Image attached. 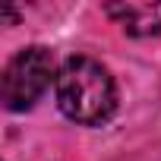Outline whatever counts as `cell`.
Returning a JSON list of instances; mask_svg holds the SVG:
<instances>
[{"instance_id": "3", "label": "cell", "mask_w": 161, "mask_h": 161, "mask_svg": "<svg viewBox=\"0 0 161 161\" xmlns=\"http://www.w3.org/2000/svg\"><path fill=\"white\" fill-rule=\"evenodd\" d=\"M104 13L123 25L133 38H148L161 32V0H120V3H104Z\"/></svg>"}, {"instance_id": "1", "label": "cell", "mask_w": 161, "mask_h": 161, "mask_svg": "<svg viewBox=\"0 0 161 161\" xmlns=\"http://www.w3.org/2000/svg\"><path fill=\"white\" fill-rule=\"evenodd\" d=\"M54 98L63 117L82 126H101L117 111V86L108 66L92 57H69L57 69Z\"/></svg>"}, {"instance_id": "2", "label": "cell", "mask_w": 161, "mask_h": 161, "mask_svg": "<svg viewBox=\"0 0 161 161\" xmlns=\"http://www.w3.org/2000/svg\"><path fill=\"white\" fill-rule=\"evenodd\" d=\"M51 79H57L54 57L47 47H25L19 51L0 79V98H3L7 111H29L51 86Z\"/></svg>"}]
</instances>
